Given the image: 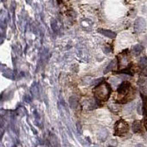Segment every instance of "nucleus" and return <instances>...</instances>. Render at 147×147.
Here are the masks:
<instances>
[{"mask_svg":"<svg viewBox=\"0 0 147 147\" xmlns=\"http://www.w3.org/2000/svg\"><path fill=\"white\" fill-rule=\"evenodd\" d=\"M115 65H116V60H113L112 62L110 63L107 65V67L106 68L105 71V73H107V72H109L110 71H112L113 69H114V67L115 66Z\"/></svg>","mask_w":147,"mask_h":147,"instance_id":"obj_12","label":"nucleus"},{"mask_svg":"<svg viewBox=\"0 0 147 147\" xmlns=\"http://www.w3.org/2000/svg\"><path fill=\"white\" fill-rule=\"evenodd\" d=\"M107 147H113V146H107Z\"/></svg>","mask_w":147,"mask_h":147,"instance_id":"obj_18","label":"nucleus"},{"mask_svg":"<svg viewBox=\"0 0 147 147\" xmlns=\"http://www.w3.org/2000/svg\"><path fill=\"white\" fill-rule=\"evenodd\" d=\"M96 99L100 101H107L111 94V88L108 83L103 82L93 90Z\"/></svg>","mask_w":147,"mask_h":147,"instance_id":"obj_1","label":"nucleus"},{"mask_svg":"<svg viewBox=\"0 0 147 147\" xmlns=\"http://www.w3.org/2000/svg\"><path fill=\"white\" fill-rule=\"evenodd\" d=\"M130 83L128 82H124L118 88V94L119 96H124V98L121 99V103H125L129 99V93L130 94Z\"/></svg>","mask_w":147,"mask_h":147,"instance_id":"obj_2","label":"nucleus"},{"mask_svg":"<svg viewBox=\"0 0 147 147\" xmlns=\"http://www.w3.org/2000/svg\"><path fill=\"white\" fill-rule=\"evenodd\" d=\"M47 147H52V146H49V145H48V146H47Z\"/></svg>","mask_w":147,"mask_h":147,"instance_id":"obj_17","label":"nucleus"},{"mask_svg":"<svg viewBox=\"0 0 147 147\" xmlns=\"http://www.w3.org/2000/svg\"><path fill=\"white\" fill-rule=\"evenodd\" d=\"M129 130V126L125 121H118L115 125V135L117 136H122L125 135Z\"/></svg>","mask_w":147,"mask_h":147,"instance_id":"obj_3","label":"nucleus"},{"mask_svg":"<svg viewBox=\"0 0 147 147\" xmlns=\"http://www.w3.org/2000/svg\"><path fill=\"white\" fill-rule=\"evenodd\" d=\"M141 124L140 121H136L132 124V130L134 132H141Z\"/></svg>","mask_w":147,"mask_h":147,"instance_id":"obj_8","label":"nucleus"},{"mask_svg":"<svg viewBox=\"0 0 147 147\" xmlns=\"http://www.w3.org/2000/svg\"><path fill=\"white\" fill-rule=\"evenodd\" d=\"M118 58V65L119 69L121 68H126L129 64V56L128 54L123 52L117 57Z\"/></svg>","mask_w":147,"mask_h":147,"instance_id":"obj_4","label":"nucleus"},{"mask_svg":"<svg viewBox=\"0 0 147 147\" xmlns=\"http://www.w3.org/2000/svg\"><path fill=\"white\" fill-rule=\"evenodd\" d=\"M110 81L114 87H116V86L120 83L121 80L119 78H118V77H113V78L110 79Z\"/></svg>","mask_w":147,"mask_h":147,"instance_id":"obj_13","label":"nucleus"},{"mask_svg":"<svg viewBox=\"0 0 147 147\" xmlns=\"http://www.w3.org/2000/svg\"><path fill=\"white\" fill-rule=\"evenodd\" d=\"M136 147H144V146L143 144H138L136 146Z\"/></svg>","mask_w":147,"mask_h":147,"instance_id":"obj_15","label":"nucleus"},{"mask_svg":"<svg viewBox=\"0 0 147 147\" xmlns=\"http://www.w3.org/2000/svg\"><path fill=\"white\" fill-rule=\"evenodd\" d=\"M145 127H146V129H147V121H146V123H145Z\"/></svg>","mask_w":147,"mask_h":147,"instance_id":"obj_16","label":"nucleus"},{"mask_svg":"<svg viewBox=\"0 0 147 147\" xmlns=\"http://www.w3.org/2000/svg\"><path fill=\"white\" fill-rule=\"evenodd\" d=\"M138 65L141 69H145L146 67H147V57L140 58V60H139Z\"/></svg>","mask_w":147,"mask_h":147,"instance_id":"obj_11","label":"nucleus"},{"mask_svg":"<svg viewBox=\"0 0 147 147\" xmlns=\"http://www.w3.org/2000/svg\"><path fill=\"white\" fill-rule=\"evenodd\" d=\"M143 49H144V47H143L142 45H140V44H136V46H134V47H132V53L135 56H138V55H139L141 53Z\"/></svg>","mask_w":147,"mask_h":147,"instance_id":"obj_7","label":"nucleus"},{"mask_svg":"<svg viewBox=\"0 0 147 147\" xmlns=\"http://www.w3.org/2000/svg\"><path fill=\"white\" fill-rule=\"evenodd\" d=\"M69 104L71 108H76L77 107V99L75 96H71L69 99Z\"/></svg>","mask_w":147,"mask_h":147,"instance_id":"obj_9","label":"nucleus"},{"mask_svg":"<svg viewBox=\"0 0 147 147\" xmlns=\"http://www.w3.org/2000/svg\"><path fill=\"white\" fill-rule=\"evenodd\" d=\"M146 21L144 20L143 18H137L135 22V24H134V29L135 31L137 33H140V32H143L144 29L146 28Z\"/></svg>","mask_w":147,"mask_h":147,"instance_id":"obj_5","label":"nucleus"},{"mask_svg":"<svg viewBox=\"0 0 147 147\" xmlns=\"http://www.w3.org/2000/svg\"><path fill=\"white\" fill-rule=\"evenodd\" d=\"M107 132L105 129H102V130L99 131V138L100 140H102V141L105 140L107 139Z\"/></svg>","mask_w":147,"mask_h":147,"instance_id":"obj_10","label":"nucleus"},{"mask_svg":"<svg viewBox=\"0 0 147 147\" xmlns=\"http://www.w3.org/2000/svg\"><path fill=\"white\" fill-rule=\"evenodd\" d=\"M98 32H99V33L102 34L103 35H105V36L108 37V38H115V36H116V34H115V32L109 30L99 29V30H98Z\"/></svg>","mask_w":147,"mask_h":147,"instance_id":"obj_6","label":"nucleus"},{"mask_svg":"<svg viewBox=\"0 0 147 147\" xmlns=\"http://www.w3.org/2000/svg\"><path fill=\"white\" fill-rule=\"evenodd\" d=\"M143 107H144V111L145 114H147V96L144 97V104H143Z\"/></svg>","mask_w":147,"mask_h":147,"instance_id":"obj_14","label":"nucleus"}]
</instances>
